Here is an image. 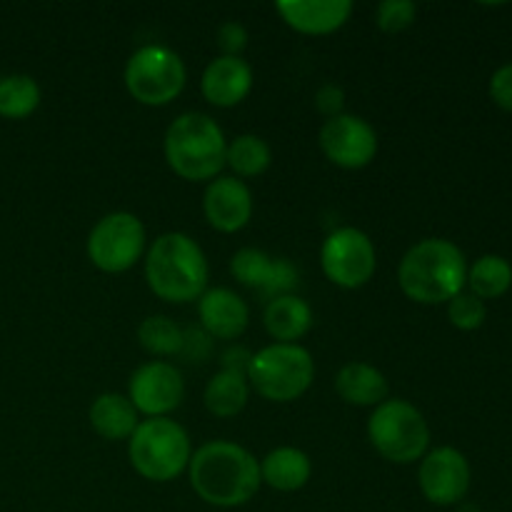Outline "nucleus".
<instances>
[{
	"instance_id": "nucleus-1",
	"label": "nucleus",
	"mask_w": 512,
	"mask_h": 512,
	"mask_svg": "<svg viewBox=\"0 0 512 512\" xmlns=\"http://www.w3.org/2000/svg\"><path fill=\"white\" fill-rule=\"evenodd\" d=\"M190 485L200 500L215 508H240L260 490V463L228 440L205 443L190 455Z\"/></svg>"
},
{
	"instance_id": "nucleus-2",
	"label": "nucleus",
	"mask_w": 512,
	"mask_h": 512,
	"mask_svg": "<svg viewBox=\"0 0 512 512\" xmlns=\"http://www.w3.org/2000/svg\"><path fill=\"white\" fill-rule=\"evenodd\" d=\"M403 293L420 305L450 303L463 293L468 263L463 250L443 238H428L403 255L398 268Z\"/></svg>"
},
{
	"instance_id": "nucleus-3",
	"label": "nucleus",
	"mask_w": 512,
	"mask_h": 512,
	"mask_svg": "<svg viewBox=\"0 0 512 512\" xmlns=\"http://www.w3.org/2000/svg\"><path fill=\"white\" fill-rule=\"evenodd\" d=\"M145 280L160 300L190 303L205 293L208 260L190 235L165 233L148 250Z\"/></svg>"
},
{
	"instance_id": "nucleus-4",
	"label": "nucleus",
	"mask_w": 512,
	"mask_h": 512,
	"mask_svg": "<svg viewBox=\"0 0 512 512\" xmlns=\"http://www.w3.org/2000/svg\"><path fill=\"white\" fill-rule=\"evenodd\" d=\"M225 135L210 115L183 113L165 133V160L183 180H210L225 165Z\"/></svg>"
},
{
	"instance_id": "nucleus-5",
	"label": "nucleus",
	"mask_w": 512,
	"mask_h": 512,
	"mask_svg": "<svg viewBox=\"0 0 512 512\" xmlns=\"http://www.w3.org/2000/svg\"><path fill=\"white\" fill-rule=\"evenodd\" d=\"M128 455L133 468L145 480L168 483L178 478L190 463V438L175 420L148 418L130 435Z\"/></svg>"
},
{
	"instance_id": "nucleus-6",
	"label": "nucleus",
	"mask_w": 512,
	"mask_h": 512,
	"mask_svg": "<svg viewBox=\"0 0 512 512\" xmlns=\"http://www.w3.org/2000/svg\"><path fill=\"white\" fill-rule=\"evenodd\" d=\"M315 378L313 355L295 343H275L253 355L248 380L255 393L273 403L298 400Z\"/></svg>"
},
{
	"instance_id": "nucleus-7",
	"label": "nucleus",
	"mask_w": 512,
	"mask_h": 512,
	"mask_svg": "<svg viewBox=\"0 0 512 512\" xmlns=\"http://www.w3.org/2000/svg\"><path fill=\"white\" fill-rule=\"evenodd\" d=\"M368 435L373 448L398 465L425 458L430 445V428L423 413L405 400L380 403L368 420Z\"/></svg>"
},
{
	"instance_id": "nucleus-8",
	"label": "nucleus",
	"mask_w": 512,
	"mask_h": 512,
	"mask_svg": "<svg viewBox=\"0 0 512 512\" xmlns=\"http://www.w3.org/2000/svg\"><path fill=\"white\" fill-rule=\"evenodd\" d=\"M125 88L143 105H168L185 88L183 60L163 45H145L125 65Z\"/></svg>"
},
{
	"instance_id": "nucleus-9",
	"label": "nucleus",
	"mask_w": 512,
	"mask_h": 512,
	"mask_svg": "<svg viewBox=\"0 0 512 512\" xmlns=\"http://www.w3.org/2000/svg\"><path fill=\"white\" fill-rule=\"evenodd\" d=\"M145 248V228L133 213H110L90 230L88 258L103 273H125Z\"/></svg>"
},
{
	"instance_id": "nucleus-10",
	"label": "nucleus",
	"mask_w": 512,
	"mask_h": 512,
	"mask_svg": "<svg viewBox=\"0 0 512 512\" xmlns=\"http://www.w3.org/2000/svg\"><path fill=\"white\" fill-rule=\"evenodd\" d=\"M320 265L330 283L348 290L363 288L378 265L373 240L358 228L333 230L320 250Z\"/></svg>"
},
{
	"instance_id": "nucleus-11",
	"label": "nucleus",
	"mask_w": 512,
	"mask_h": 512,
	"mask_svg": "<svg viewBox=\"0 0 512 512\" xmlns=\"http://www.w3.org/2000/svg\"><path fill=\"white\" fill-rule=\"evenodd\" d=\"M420 490L425 500L440 508L458 505L468 495L470 480V463L460 450L455 448H435L420 463Z\"/></svg>"
},
{
	"instance_id": "nucleus-12",
	"label": "nucleus",
	"mask_w": 512,
	"mask_h": 512,
	"mask_svg": "<svg viewBox=\"0 0 512 512\" xmlns=\"http://www.w3.org/2000/svg\"><path fill=\"white\" fill-rule=\"evenodd\" d=\"M183 395V375L175 365L163 363V360L140 365L130 378L128 400L138 413L148 415V418H165L170 410L183 403Z\"/></svg>"
},
{
	"instance_id": "nucleus-13",
	"label": "nucleus",
	"mask_w": 512,
	"mask_h": 512,
	"mask_svg": "<svg viewBox=\"0 0 512 512\" xmlns=\"http://www.w3.org/2000/svg\"><path fill=\"white\" fill-rule=\"evenodd\" d=\"M320 148L340 168L358 170L378 153V135L368 120L358 115H338L325 120L320 130Z\"/></svg>"
},
{
	"instance_id": "nucleus-14",
	"label": "nucleus",
	"mask_w": 512,
	"mask_h": 512,
	"mask_svg": "<svg viewBox=\"0 0 512 512\" xmlns=\"http://www.w3.org/2000/svg\"><path fill=\"white\" fill-rule=\"evenodd\" d=\"M203 210L208 223L220 233H238L253 215V195L243 180L218 178L203 195Z\"/></svg>"
},
{
	"instance_id": "nucleus-15",
	"label": "nucleus",
	"mask_w": 512,
	"mask_h": 512,
	"mask_svg": "<svg viewBox=\"0 0 512 512\" xmlns=\"http://www.w3.org/2000/svg\"><path fill=\"white\" fill-rule=\"evenodd\" d=\"M280 18L305 35H328L343 28L353 13L350 0H283L275 5Z\"/></svg>"
},
{
	"instance_id": "nucleus-16",
	"label": "nucleus",
	"mask_w": 512,
	"mask_h": 512,
	"mask_svg": "<svg viewBox=\"0 0 512 512\" xmlns=\"http://www.w3.org/2000/svg\"><path fill=\"white\" fill-rule=\"evenodd\" d=\"M200 325L210 338L218 340H235L248 328V305L240 295H235L228 288L205 290L198 303Z\"/></svg>"
},
{
	"instance_id": "nucleus-17",
	"label": "nucleus",
	"mask_w": 512,
	"mask_h": 512,
	"mask_svg": "<svg viewBox=\"0 0 512 512\" xmlns=\"http://www.w3.org/2000/svg\"><path fill=\"white\" fill-rule=\"evenodd\" d=\"M205 100L215 108H233L253 88V70L243 58H230L220 55L205 68L203 80H200Z\"/></svg>"
},
{
	"instance_id": "nucleus-18",
	"label": "nucleus",
	"mask_w": 512,
	"mask_h": 512,
	"mask_svg": "<svg viewBox=\"0 0 512 512\" xmlns=\"http://www.w3.org/2000/svg\"><path fill=\"white\" fill-rule=\"evenodd\" d=\"M335 393L348 405L368 408L385 403L388 398V380L378 368L368 363H348L335 375Z\"/></svg>"
},
{
	"instance_id": "nucleus-19",
	"label": "nucleus",
	"mask_w": 512,
	"mask_h": 512,
	"mask_svg": "<svg viewBox=\"0 0 512 512\" xmlns=\"http://www.w3.org/2000/svg\"><path fill=\"white\" fill-rule=\"evenodd\" d=\"M310 475H313V463L298 448H278L265 455L260 463V480L280 493H295L305 488Z\"/></svg>"
},
{
	"instance_id": "nucleus-20",
	"label": "nucleus",
	"mask_w": 512,
	"mask_h": 512,
	"mask_svg": "<svg viewBox=\"0 0 512 512\" xmlns=\"http://www.w3.org/2000/svg\"><path fill=\"white\" fill-rule=\"evenodd\" d=\"M263 323L275 340H280V343H295L313 325V310L298 295H280V298H273L268 303Z\"/></svg>"
},
{
	"instance_id": "nucleus-21",
	"label": "nucleus",
	"mask_w": 512,
	"mask_h": 512,
	"mask_svg": "<svg viewBox=\"0 0 512 512\" xmlns=\"http://www.w3.org/2000/svg\"><path fill=\"white\" fill-rule=\"evenodd\" d=\"M90 425L105 440H125L138 428V410L125 395L105 393L90 405Z\"/></svg>"
},
{
	"instance_id": "nucleus-22",
	"label": "nucleus",
	"mask_w": 512,
	"mask_h": 512,
	"mask_svg": "<svg viewBox=\"0 0 512 512\" xmlns=\"http://www.w3.org/2000/svg\"><path fill=\"white\" fill-rule=\"evenodd\" d=\"M205 408L218 418H233L248 403V378L230 370H220L205 385Z\"/></svg>"
},
{
	"instance_id": "nucleus-23",
	"label": "nucleus",
	"mask_w": 512,
	"mask_h": 512,
	"mask_svg": "<svg viewBox=\"0 0 512 512\" xmlns=\"http://www.w3.org/2000/svg\"><path fill=\"white\" fill-rule=\"evenodd\" d=\"M468 285L475 298L495 300L512 285V265L503 255H483L468 270Z\"/></svg>"
},
{
	"instance_id": "nucleus-24",
	"label": "nucleus",
	"mask_w": 512,
	"mask_h": 512,
	"mask_svg": "<svg viewBox=\"0 0 512 512\" xmlns=\"http://www.w3.org/2000/svg\"><path fill=\"white\" fill-rule=\"evenodd\" d=\"M270 145L258 135H238L225 150V165L235 170L240 178H255L270 168Z\"/></svg>"
},
{
	"instance_id": "nucleus-25",
	"label": "nucleus",
	"mask_w": 512,
	"mask_h": 512,
	"mask_svg": "<svg viewBox=\"0 0 512 512\" xmlns=\"http://www.w3.org/2000/svg\"><path fill=\"white\" fill-rule=\"evenodd\" d=\"M40 105V88L30 75H8L0 80V118L23 120Z\"/></svg>"
},
{
	"instance_id": "nucleus-26",
	"label": "nucleus",
	"mask_w": 512,
	"mask_h": 512,
	"mask_svg": "<svg viewBox=\"0 0 512 512\" xmlns=\"http://www.w3.org/2000/svg\"><path fill=\"white\" fill-rule=\"evenodd\" d=\"M138 340L148 353L175 355L183 348V328L165 315H153L140 323Z\"/></svg>"
},
{
	"instance_id": "nucleus-27",
	"label": "nucleus",
	"mask_w": 512,
	"mask_h": 512,
	"mask_svg": "<svg viewBox=\"0 0 512 512\" xmlns=\"http://www.w3.org/2000/svg\"><path fill=\"white\" fill-rule=\"evenodd\" d=\"M275 258H270L268 253L258 248H243L233 255L230 260V270H233L235 280L245 288H253L263 293L270 283V275H273Z\"/></svg>"
},
{
	"instance_id": "nucleus-28",
	"label": "nucleus",
	"mask_w": 512,
	"mask_h": 512,
	"mask_svg": "<svg viewBox=\"0 0 512 512\" xmlns=\"http://www.w3.org/2000/svg\"><path fill=\"white\" fill-rule=\"evenodd\" d=\"M448 318L455 328L470 333V330H478L485 323L488 310H485L483 300L475 298L473 293H460L448 303Z\"/></svg>"
},
{
	"instance_id": "nucleus-29",
	"label": "nucleus",
	"mask_w": 512,
	"mask_h": 512,
	"mask_svg": "<svg viewBox=\"0 0 512 512\" xmlns=\"http://www.w3.org/2000/svg\"><path fill=\"white\" fill-rule=\"evenodd\" d=\"M418 15V5L413 0H385L378 5V28L383 33H400V30L410 28Z\"/></svg>"
},
{
	"instance_id": "nucleus-30",
	"label": "nucleus",
	"mask_w": 512,
	"mask_h": 512,
	"mask_svg": "<svg viewBox=\"0 0 512 512\" xmlns=\"http://www.w3.org/2000/svg\"><path fill=\"white\" fill-rule=\"evenodd\" d=\"M298 285V270L293 268V263L285 258L275 260V268L273 275H270V283L268 288L263 290L265 295H270V300L280 298V295H290V290Z\"/></svg>"
},
{
	"instance_id": "nucleus-31",
	"label": "nucleus",
	"mask_w": 512,
	"mask_h": 512,
	"mask_svg": "<svg viewBox=\"0 0 512 512\" xmlns=\"http://www.w3.org/2000/svg\"><path fill=\"white\" fill-rule=\"evenodd\" d=\"M343 105H345V93L340 85L335 83L320 85L318 93H315V108H318L325 118L330 120L343 115Z\"/></svg>"
},
{
	"instance_id": "nucleus-32",
	"label": "nucleus",
	"mask_w": 512,
	"mask_h": 512,
	"mask_svg": "<svg viewBox=\"0 0 512 512\" xmlns=\"http://www.w3.org/2000/svg\"><path fill=\"white\" fill-rule=\"evenodd\" d=\"M218 45L225 55H230V58H240L243 48L248 45V33H245L243 25L230 20V23L220 25Z\"/></svg>"
},
{
	"instance_id": "nucleus-33",
	"label": "nucleus",
	"mask_w": 512,
	"mask_h": 512,
	"mask_svg": "<svg viewBox=\"0 0 512 512\" xmlns=\"http://www.w3.org/2000/svg\"><path fill=\"white\" fill-rule=\"evenodd\" d=\"M490 98L498 108L512 113V63L503 65L490 78Z\"/></svg>"
},
{
	"instance_id": "nucleus-34",
	"label": "nucleus",
	"mask_w": 512,
	"mask_h": 512,
	"mask_svg": "<svg viewBox=\"0 0 512 512\" xmlns=\"http://www.w3.org/2000/svg\"><path fill=\"white\" fill-rule=\"evenodd\" d=\"M210 353V335L198 328H183V348L180 355L190 360V363H203Z\"/></svg>"
},
{
	"instance_id": "nucleus-35",
	"label": "nucleus",
	"mask_w": 512,
	"mask_h": 512,
	"mask_svg": "<svg viewBox=\"0 0 512 512\" xmlns=\"http://www.w3.org/2000/svg\"><path fill=\"white\" fill-rule=\"evenodd\" d=\"M250 360H253V355L245 353L243 348L228 350V353L223 355V370H230V373H240V375H245V378H248Z\"/></svg>"
}]
</instances>
